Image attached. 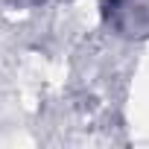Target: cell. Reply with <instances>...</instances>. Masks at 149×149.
<instances>
[{
	"instance_id": "1",
	"label": "cell",
	"mask_w": 149,
	"mask_h": 149,
	"mask_svg": "<svg viewBox=\"0 0 149 149\" xmlns=\"http://www.w3.org/2000/svg\"><path fill=\"white\" fill-rule=\"evenodd\" d=\"M105 3H117V0H105Z\"/></svg>"
}]
</instances>
